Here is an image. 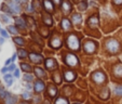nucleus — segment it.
<instances>
[{
    "label": "nucleus",
    "instance_id": "obj_1",
    "mask_svg": "<svg viewBox=\"0 0 122 104\" xmlns=\"http://www.w3.org/2000/svg\"><path fill=\"white\" fill-rule=\"evenodd\" d=\"M67 44L72 50H79V48H80V42H79V39L76 35H70L67 38Z\"/></svg>",
    "mask_w": 122,
    "mask_h": 104
},
{
    "label": "nucleus",
    "instance_id": "obj_2",
    "mask_svg": "<svg viewBox=\"0 0 122 104\" xmlns=\"http://www.w3.org/2000/svg\"><path fill=\"white\" fill-rule=\"evenodd\" d=\"M106 47H107V49H108L110 52H117V51H119V49H120V44H119V42L117 41V40H115V39H110V40H108L107 41V44H106Z\"/></svg>",
    "mask_w": 122,
    "mask_h": 104
},
{
    "label": "nucleus",
    "instance_id": "obj_3",
    "mask_svg": "<svg viewBox=\"0 0 122 104\" xmlns=\"http://www.w3.org/2000/svg\"><path fill=\"white\" fill-rule=\"evenodd\" d=\"M92 78H93V80H94L95 82L101 83V82H103V81H105L106 76H105V74H103L102 72H96V73H94V74L92 75Z\"/></svg>",
    "mask_w": 122,
    "mask_h": 104
},
{
    "label": "nucleus",
    "instance_id": "obj_4",
    "mask_svg": "<svg viewBox=\"0 0 122 104\" xmlns=\"http://www.w3.org/2000/svg\"><path fill=\"white\" fill-rule=\"evenodd\" d=\"M65 61H66V63L68 65H70V66H76L77 63H78V60H77L76 55H74V54H67Z\"/></svg>",
    "mask_w": 122,
    "mask_h": 104
},
{
    "label": "nucleus",
    "instance_id": "obj_5",
    "mask_svg": "<svg viewBox=\"0 0 122 104\" xmlns=\"http://www.w3.org/2000/svg\"><path fill=\"white\" fill-rule=\"evenodd\" d=\"M95 48H96V46H95V44L93 41H85L84 42V51L85 52H88V53H92V52H94Z\"/></svg>",
    "mask_w": 122,
    "mask_h": 104
},
{
    "label": "nucleus",
    "instance_id": "obj_6",
    "mask_svg": "<svg viewBox=\"0 0 122 104\" xmlns=\"http://www.w3.org/2000/svg\"><path fill=\"white\" fill-rule=\"evenodd\" d=\"M51 46L55 49L60 48V47L62 46V40H61V38L58 37V36H54V37L52 38V40H51Z\"/></svg>",
    "mask_w": 122,
    "mask_h": 104
},
{
    "label": "nucleus",
    "instance_id": "obj_7",
    "mask_svg": "<svg viewBox=\"0 0 122 104\" xmlns=\"http://www.w3.org/2000/svg\"><path fill=\"white\" fill-rule=\"evenodd\" d=\"M62 8H63V11H64L65 13H69V12L71 11V5L69 3L68 0H64V1H63Z\"/></svg>",
    "mask_w": 122,
    "mask_h": 104
},
{
    "label": "nucleus",
    "instance_id": "obj_8",
    "mask_svg": "<svg viewBox=\"0 0 122 104\" xmlns=\"http://www.w3.org/2000/svg\"><path fill=\"white\" fill-rule=\"evenodd\" d=\"M29 58H30V60H31L32 62H35V63H41L42 60H43L41 55L36 54V53H30L29 54Z\"/></svg>",
    "mask_w": 122,
    "mask_h": 104
},
{
    "label": "nucleus",
    "instance_id": "obj_9",
    "mask_svg": "<svg viewBox=\"0 0 122 104\" xmlns=\"http://www.w3.org/2000/svg\"><path fill=\"white\" fill-rule=\"evenodd\" d=\"M46 66L50 69H54V68L57 67V64H56L55 60H53V59H49V60H46Z\"/></svg>",
    "mask_w": 122,
    "mask_h": 104
},
{
    "label": "nucleus",
    "instance_id": "obj_10",
    "mask_svg": "<svg viewBox=\"0 0 122 104\" xmlns=\"http://www.w3.org/2000/svg\"><path fill=\"white\" fill-rule=\"evenodd\" d=\"M43 5H44V8H46V10L48 12H53L54 7H53L52 1H50V0H43Z\"/></svg>",
    "mask_w": 122,
    "mask_h": 104
},
{
    "label": "nucleus",
    "instance_id": "obj_11",
    "mask_svg": "<svg viewBox=\"0 0 122 104\" xmlns=\"http://www.w3.org/2000/svg\"><path fill=\"white\" fill-rule=\"evenodd\" d=\"M65 79H66L67 81H72L75 80V78H76V75H75L74 72H71V71H67V72H65Z\"/></svg>",
    "mask_w": 122,
    "mask_h": 104
},
{
    "label": "nucleus",
    "instance_id": "obj_12",
    "mask_svg": "<svg viewBox=\"0 0 122 104\" xmlns=\"http://www.w3.org/2000/svg\"><path fill=\"white\" fill-rule=\"evenodd\" d=\"M8 5H9L10 9L12 10V12H15V13L20 12V7L17 5V3H16L15 1H9V2H8Z\"/></svg>",
    "mask_w": 122,
    "mask_h": 104
},
{
    "label": "nucleus",
    "instance_id": "obj_13",
    "mask_svg": "<svg viewBox=\"0 0 122 104\" xmlns=\"http://www.w3.org/2000/svg\"><path fill=\"white\" fill-rule=\"evenodd\" d=\"M43 89H44V83L42 82V81H37V82L35 83V91L41 92Z\"/></svg>",
    "mask_w": 122,
    "mask_h": 104
},
{
    "label": "nucleus",
    "instance_id": "obj_14",
    "mask_svg": "<svg viewBox=\"0 0 122 104\" xmlns=\"http://www.w3.org/2000/svg\"><path fill=\"white\" fill-rule=\"evenodd\" d=\"M113 74L117 77H122V64H118L115 67V71H113Z\"/></svg>",
    "mask_w": 122,
    "mask_h": 104
},
{
    "label": "nucleus",
    "instance_id": "obj_15",
    "mask_svg": "<svg viewBox=\"0 0 122 104\" xmlns=\"http://www.w3.org/2000/svg\"><path fill=\"white\" fill-rule=\"evenodd\" d=\"M48 92H49V94H50L51 97H55L57 90H56V88L54 87L53 85H50L49 86V88H48Z\"/></svg>",
    "mask_w": 122,
    "mask_h": 104
},
{
    "label": "nucleus",
    "instance_id": "obj_16",
    "mask_svg": "<svg viewBox=\"0 0 122 104\" xmlns=\"http://www.w3.org/2000/svg\"><path fill=\"white\" fill-rule=\"evenodd\" d=\"M42 19H43V22L46 24V25H52V19H51V16L49 14H43L42 15Z\"/></svg>",
    "mask_w": 122,
    "mask_h": 104
},
{
    "label": "nucleus",
    "instance_id": "obj_17",
    "mask_svg": "<svg viewBox=\"0 0 122 104\" xmlns=\"http://www.w3.org/2000/svg\"><path fill=\"white\" fill-rule=\"evenodd\" d=\"M62 26H63V28H64L65 30H67V29H69V28L71 27V24H70L69 20L64 19V20L62 21Z\"/></svg>",
    "mask_w": 122,
    "mask_h": 104
},
{
    "label": "nucleus",
    "instance_id": "obj_18",
    "mask_svg": "<svg viewBox=\"0 0 122 104\" xmlns=\"http://www.w3.org/2000/svg\"><path fill=\"white\" fill-rule=\"evenodd\" d=\"M16 101H17V99H16V97H14V95H10L8 94L7 97V104H15Z\"/></svg>",
    "mask_w": 122,
    "mask_h": 104
},
{
    "label": "nucleus",
    "instance_id": "obj_19",
    "mask_svg": "<svg viewBox=\"0 0 122 104\" xmlns=\"http://www.w3.org/2000/svg\"><path fill=\"white\" fill-rule=\"evenodd\" d=\"M15 23L17 24V26H20L21 28H25L26 27V23L24 22L23 19H21V17H17V19L15 20Z\"/></svg>",
    "mask_w": 122,
    "mask_h": 104
},
{
    "label": "nucleus",
    "instance_id": "obj_20",
    "mask_svg": "<svg viewBox=\"0 0 122 104\" xmlns=\"http://www.w3.org/2000/svg\"><path fill=\"white\" fill-rule=\"evenodd\" d=\"M35 73H36V75H37L38 77H44V76H46V74H44V72H43V69L39 68V67H36V68H35Z\"/></svg>",
    "mask_w": 122,
    "mask_h": 104
},
{
    "label": "nucleus",
    "instance_id": "obj_21",
    "mask_svg": "<svg viewBox=\"0 0 122 104\" xmlns=\"http://www.w3.org/2000/svg\"><path fill=\"white\" fill-rule=\"evenodd\" d=\"M72 21H74L75 24H80L81 23V15L80 14H75L72 16Z\"/></svg>",
    "mask_w": 122,
    "mask_h": 104
},
{
    "label": "nucleus",
    "instance_id": "obj_22",
    "mask_svg": "<svg viewBox=\"0 0 122 104\" xmlns=\"http://www.w3.org/2000/svg\"><path fill=\"white\" fill-rule=\"evenodd\" d=\"M89 24H90L91 26H92V25L97 26V24H98V20H97L96 16H93V17H91L90 21H89Z\"/></svg>",
    "mask_w": 122,
    "mask_h": 104
},
{
    "label": "nucleus",
    "instance_id": "obj_23",
    "mask_svg": "<svg viewBox=\"0 0 122 104\" xmlns=\"http://www.w3.org/2000/svg\"><path fill=\"white\" fill-rule=\"evenodd\" d=\"M21 67H22V69H23V71H25V73L26 72H31L32 71V68L31 67H30V65H28V64H22L21 65Z\"/></svg>",
    "mask_w": 122,
    "mask_h": 104
},
{
    "label": "nucleus",
    "instance_id": "obj_24",
    "mask_svg": "<svg viewBox=\"0 0 122 104\" xmlns=\"http://www.w3.org/2000/svg\"><path fill=\"white\" fill-rule=\"evenodd\" d=\"M14 42H15V44H17L19 46H24V44H25L24 39H22V38H20V37L14 38Z\"/></svg>",
    "mask_w": 122,
    "mask_h": 104
},
{
    "label": "nucleus",
    "instance_id": "obj_25",
    "mask_svg": "<svg viewBox=\"0 0 122 104\" xmlns=\"http://www.w3.org/2000/svg\"><path fill=\"white\" fill-rule=\"evenodd\" d=\"M86 5H88L86 1H82V2H80V3L78 5V8L81 10V11H84V10L86 9Z\"/></svg>",
    "mask_w": 122,
    "mask_h": 104
},
{
    "label": "nucleus",
    "instance_id": "obj_26",
    "mask_svg": "<svg viewBox=\"0 0 122 104\" xmlns=\"http://www.w3.org/2000/svg\"><path fill=\"white\" fill-rule=\"evenodd\" d=\"M5 82L8 83V86H11L12 82H13L11 75H5Z\"/></svg>",
    "mask_w": 122,
    "mask_h": 104
},
{
    "label": "nucleus",
    "instance_id": "obj_27",
    "mask_svg": "<svg viewBox=\"0 0 122 104\" xmlns=\"http://www.w3.org/2000/svg\"><path fill=\"white\" fill-rule=\"evenodd\" d=\"M17 54H19L20 58H26V56H27V52H26L25 50H22V49L17 51Z\"/></svg>",
    "mask_w": 122,
    "mask_h": 104
},
{
    "label": "nucleus",
    "instance_id": "obj_28",
    "mask_svg": "<svg viewBox=\"0 0 122 104\" xmlns=\"http://www.w3.org/2000/svg\"><path fill=\"white\" fill-rule=\"evenodd\" d=\"M53 77H54V81H55L56 83H61V76H60V73L56 72L55 74L53 75Z\"/></svg>",
    "mask_w": 122,
    "mask_h": 104
},
{
    "label": "nucleus",
    "instance_id": "obj_29",
    "mask_svg": "<svg viewBox=\"0 0 122 104\" xmlns=\"http://www.w3.org/2000/svg\"><path fill=\"white\" fill-rule=\"evenodd\" d=\"M55 104H68V102H67V100L64 99V98H60V99L56 100Z\"/></svg>",
    "mask_w": 122,
    "mask_h": 104
},
{
    "label": "nucleus",
    "instance_id": "obj_30",
    "mask_svg": "<svg viewBox=\"0 0 122 104\" xmlns=\"http://www.w3.org/2000/svg\"><path fill=\"white\" fill-rule=\"evenodd\" d=\"M8 29H9L10 33H12V34H14V35L17 34V29H16L14 26H9V27H8Z\"/></svg>",
    "mask_w": 122,
    "mask_h": 104
},
{
    "label": "nucleus",
    "instance_id": "obj_31",
    "mask_svg": "<svg viewBox=\"0 0 122 104\" xmlns=\"http://www.w3.org/2000/svg\"><path fill=\"white\" fill-rule=\"evenodd\" d=\"M1 9H2V11H5V12H8V13H12V11H11V9H10V7L9 5H2V8H1Z\"/></svg>",
    "mask_w": 122,
    "mask_h": 104
},
{
    "label": "nucleus",
    "instance_id": "obj_32",
    "mask_svg": "<svg viewBox=\"0 0 122 104\" xmlns=\"http://www.w3.org/2000/svg\"><path fill=\"white\" fill-rule=\"evenodd\" d=\"M115 92L118 95H122V87H116L115 88Z\"/></svg>",
    "mask_w": 122,
    "mask_h": 104
},
{
    "label": "nucleus",
    "instance_id": "obj_33",
    "mask_svg": "<svg viewBox=\"0 0 122 104\" xmlns=\"http://www.w3.org/2000/svg\"><path fill=\"white\" fill-rule=\"evenodd\" d=\"M5 95H8V93L5 91V89L2 87H0V97L1 98H5Z\"/></svg>",
    "mask_w": 122,
    "mask_h": 104
},
{
    "label": "nucleus",
    "instance_id": "obj_34",
    "mask_svg": "<svg viewBox=\"0 0 122 104\" xmlns=\"http://www.w3.org/2000/svg\"><path fill=\"white\" fill-rule=\"evenodd\" d=\"M24 79H25V80H27V81H31L32 80V76H31V75H29V74H25Z\"/></svg>",
    "mask_w": 122,
    "mask_h": 104
},
{
    "label": "nucleus",
    "instance_id": "obj_35",
    "mask_svg": "<svg viewBox=\"0 0 122 104\" xmlns=\"http://www.w3.org/2000/svg\"><path fill=\"white\" fill-rule=\"evenodd\" d=\"M0 34L2 35V37H5V38H8V37H9V35H8V33L5 32V29H0Z\"/></svg>",
    "mask_w": 122,
    "mask_h": 104
},
{
    "label": "nucleus",
    "instance_id": "obj_36",
    "mask_svg": "<svg viewBox=\"0 0 122 104\" xmlns=\"http://www.w3.org/2000/svg\"><path fill=\"white\" fill-rule=\"evenodd\" d=\"M1 17H2L3 22H5V23H8V22L10 21V19H9V16H8V15H5V14H3V15L1 16Z\"/></svg>",
    "mask_w": 122,
    "mask_h": 104
},
{
    "label": "nucleus",
    "instance_id": "obj_37",
    "mask_svg": "<svg viewBox=\"0 0 122 104\" xmlns=\"http://www.w3.org/2000/svg\"><path fill=\"white\" fill-rule=\"evenodd\" d=\"M23 99H25V100L30 99V95H29V93H24V94H23Z\"/></svg>",
    "mask_w": 122,
    "mask_h": 104
},
{
    "label": "nucleus",
    "instance_id": "obj_38",
    "mask_svg": "<svg viewBox=\"0 0 122 104\" xmlns=\"http://www.w3.org/2000/svg\"><path fill=\"white\" fill-rule=\"evenodd\" d=\"M8 71H9V68H7V67H3V68L1 69V73H2V74H5Z\"/></svg>",
    "mask_w": 122,
    "mask_h": 104
},
{
    "label": "nucleus",
    "instance_id": "obj_39",
    "mask_svg": "<svg viewBox=\"0 0 122 104\" xmlns=\"http://www.w3.org/2000/svg\"><path fill=\"white\" fill-rule=\"evenodd\" d=\"M113 2L116 5H122V0H113Z\"/></svg>",
    "mask_w": 122,
    "mask_h": 104
},
{
    "label": "nucleus",
    "instance_id": "obj_40",
    "mask_svg": "<svg viewBox=\"0 0 122 104\" xmlns=\"http://www.w3.org/2000/svg\"><path fill=\"white\" fill-rule=\"evenodd\" d=\"M14 76H15V77H19V76H20V72H19V69H16L15 72H14Z\"/></svg>",
    "mask_w": 122,
    "mask_h": 104
},
{
    "label": "nucleus",
    "instance_id": "obj_41",
    "mask_svg": "<svg viewBox=\"0 0 122 104\" xmlns=\"http://www.w3.org/2000/svg\"><path fill=\"white\" fill-rule=\"evenodd\" d=\"M10 63H11V60L9 59V60H7V62H5V65H9Z\"/></svg>",
    "mask_w": 122,
    "mask_h": 104
},
{
    "label": "nucleus",
    "instance_id": "obj_42",
    "mask_svg": "<svg viewBox=\"0 0 122 104\" xmlns=\"http://www.w3.org/2000/svg\"><path fill=\"white\" fill-rule=\"evenodd\" d=\"M12 69H14V65H11V66L9 67V71H12Z\"/></svg>",
    "mask_w": 122,
    "mask_h": 104
},
{
    "label": "nucleus",
    "instance_id": "obj_43",
    "mask_svg": "<svg viewBox=\"0 0 122 104\" xmlns=\"http://www.w3.org/2000/svg\"><path fill=\"white\" fill-rule=\"evenodd\" d=\"M43 104H50V102H49V101H48V100H44Z\"/></svg>",
    "mask_w": 122,
    "mask_h": 104
},
{
    "label": "nucleus",
    "instance_id": "obj_44",
    "mask_svg": "<svg viewBox=\"0 0 122 104\" xmlns=\"http://www.w3.org/2000/svg\"><path fill=\"white\" fill-rule=\"evenodd\" d=\"M53 1H54V2H55V3H57V5H58V3H60V1H61V0H53Z\"/></svg>",
    "mask_w": 122,
    "mask_h": 104
},
{
    "label": "nucleus",
    "instance_id": "obj_45",
    "mask_svg": "<svg viewBox=\"0 0 122 104\" xmlns=\"http://www.w3.org/2000/svg\"><path fill=\"white\" fill-rule=\"evenodd\" d=\"M13 1H15L16 3H19V2H21V0H13Z\"/></svg>",
    "mask_w": 122,
    "mask_h": 104
},
{
    "label": "nucleus",
    "instance_id": "obj_46",
    "mask_svg": "<svg viewBox=\"0 0 122 104\" xmlns=\"http://www.w3.org/2000/svg\"><path fill=\"white\" fill-rule=\"evenodd\" d=\"M27 89H28V90H30V89H31V87H30V85H28V86H27Z\"/></svg>",
    "mask_w": 122,
    "mask_h": 104
},
{
    "label": "nucleus",
    "instance_id": "obj_47",
    "mask_svg": "<svg viewBox=\"0 0 122 104\" xmlns=\"http://www.w3.org/2000/svg\"><path fill=\"white\" fill-rule=\"evenodd\" d=\"M2 42H3V39L2 38H0V44H2Z\"/></svg>",
    "mask_w": 122,
    "mask_h": 104
},
{
    "label": "nucleus",
    "instance_id": "obj_48",
    "mask_svg": "<svg viewBox=\"0 0 122 104\" xmlns=\"http://www.w3.org/2000/svg\"><path fill=\"white\" fill-rule=\"evenodd\" d=\"M22 104H27V103H22Z\"/></svg>",
    "mask_w": 122,
    "mask_h": 104
}]
</instances>
